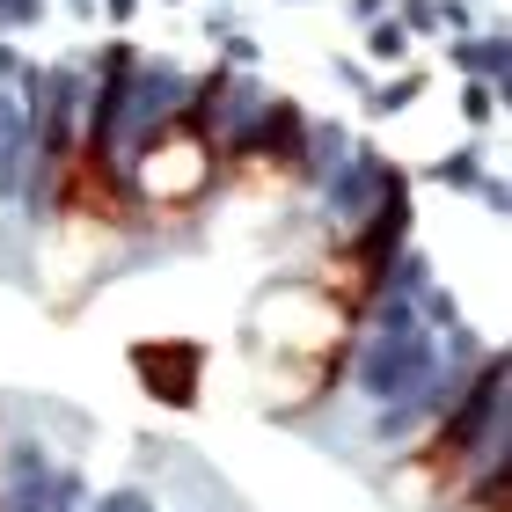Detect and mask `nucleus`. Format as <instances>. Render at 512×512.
Returning a JSON list of instances; mask_svg holds the SVG:
<instances>
[{
    "label": "nucleus",
    "instance_id": "1",
    "mask_svg": "<svg viewBox=\"0 0 512 512\" xmlns=\"http://www.w3.org/2000/svg\"><path fill=\"white\" fill-rule=\"evenodd\" d=\"M352 322L359 308L322 286V278H293V286H264L249 308V359H256V381H264V403L271 410H315L330 395L344 352H352Z\"/></svg>",
    "mask_w": 512,
    "mask_h": 512
},
{
    "label": "nucleus",
    "instance_id": "2",
    "mask_svg": "<svg viewBox=\"0 0 512 512\" xmlns=\"http://www.w3.org/2000/svg\"><path fill=\"white\" fill-rule=\"evenodd\" d=\"M213 183H220V147H213V132L198 125V110L154 125L147 147L132 154V191L154 220H191L198 205L213 198Z\"/></svg>",
    "mask_w": 512,
    "mask_h": 512
},
{
    "label": "nucleus",
    "instance_id": "3",
    "mask_svg": "<svg viewBox=\"0 0 512 512\" xmlns=\"http://www.w3.org/2000/svg\"><path fill=\"white\" fill-rule=\"evenodd\" d=\"M469 417H461V425H447V432H439L432 439V447H417L410 454V469L403 476H395V498H417V512H432V505H447L454 491H461V476H469Z\"/></svg>",
    "mask_w": 512,
    "mask_h": 512
},
{
    "label": "nucleus",
    "instance_id": "4",
    "mask_svg": "<svg viewBox=\"0 0 512 512\" xmlns=\"http://www.w3.org/2000/svg\"><path fill=\"white\" fill-rule=\"evenodd\" d=\"M227 183L249 191V198H286L293 183H300V139L286 132V147H278V118H271L264 139H249V147L227 161Z\"/></svg>",
    "mask_w": 512,
    "mask_h": 512
},
{
    "label": "nucleus",
    "instance_id": "5",
    "mask_svg": "<svg viewBox=\"0 0 512 512\" xmlns=\"http://www.w3.org/2000/svg\"><path fill=\"white\" fill-rule=\"evenodd\" d=\"M132 366L147 374L154 395H176V403H191V395H198V344H169V352H161V344H139Z\"/></svg>",
    "mask_w": 512,
    "mask_h": 512
},
{
    "label": "nucleus",
    "instance_id": "6",
    "mask_svg": "<svg viewBox=\"0 0 512 512\" xmlns=\"http://www.w3.org/2000/svg\"><path fill=\"white\" fill-rule=\"evenodd\" d=\"M461 512H505V476H491V491H483V498H469Z\"/></svg>",
    "mask_w": 512,
    "mask_h": 512
}]
</instances>
